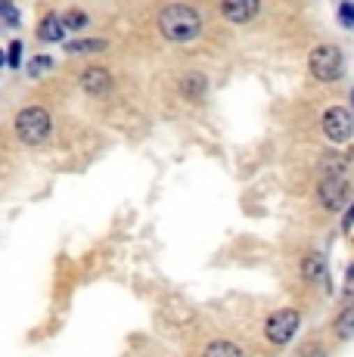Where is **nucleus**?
<instances>
[{"label": "nucleus", "instance_id": "obj_1", "mask_svg": "<svg viewBox=\"0 0 354 357\" xmlns=\"http://www.w3.org/2000/svg\"><path fill=\"white\" fill-rule=\"evenodd\" d=\"M159 31L165 34L174 44H183V40L199 38L202 31V16L187 3H171L159 13Z\"/></svg>", "mask_w": 354, "mask_h": 357}, {"label": "nucleus", "instance_id": "obj_19", "mask_svg": "<svg viewBox=\"0 0 354 357\" xmlns=\"http://www.w3.org/2000/svg\"><path fill=\"white\" fill-rule=\"evenodd\" d=\"M0 13H3L6 25H10V29H16V25H19V13L13 10V6H3V10H0Z\"/></svg>", "mask_w": 354, "mask_h": 357}, {"label": "nucleus", "instance_id": "obj_17", "mask_svg": "<svg viewBox=\"0 0 354 357\" xmlns=\"http://www.w3.org/2000/svg\"><path fill=\"white\" fill-rule=\"evenodd\" d=\"M339 22H342L345 29H354V3H342V6H339Z\"/></svg>", "mask_w": 354, "mask_h": 357}, {"label": "nucleus", "instance_id": "obj_5", "mask_svg": "<svg viewBox=\"0 0 354 357\" xmlns=\"http://www.w3.org/2000/svg\"><path fill=\"white\" fill-rule=\"evenodd\" d=\"M317 196H320V205H323V208H330V211L345 208V202L351 199L348 177H323L317 187Z\"/></svg>", "mask_w": 354, "mask_h": 357}, {"label": "nucleus", "instance_id": "obj_10", "mask_svg": "<svg viewBox=\"0 0 354 357\" xmlns=\"http://www.w3.org/2000/svg\"><path fill=\"white\" fill-rule=\"evenodd\" d=\"M206 87H208V81H206V75H199V72L183 75V81H180V93L187 100H199L202 93H206Z\"/></svg>", "mask_w": 354, "mask_h": 357}, {"label": "nucleus", "instance_id": "obj_18", "mask_svg": "<svg viewBox=\"0 0 354 357\" xmlns=\"http://www.w3.org/2000/svg\"><path fill=\"white\" fill-rule=\"evenodd\" d=\"M19 63H22V44H19V40H13V44H10V56H6V66L19 68Z\"/></svg>", "mask_w": 354, "mask_h": 357}, {"label": "nucleus", "instance_id": "obj_8", "mask_svg": "<svg viewBox=\"0 0 354 357\" xmlns=\"http://www.w3.org/2000/svg\"><path fill=\"white\" fill-rule=\"evenodd\" d=\"M63 34H66L63 16H56V13H50V16H44V19H40L38 38L44 40V44H53V40H63Z\"/></svg>", "mask_w": 354, "mask_h": 357}, {"label": "nucleus", "instance_id": "obj_7", "mask_svg": "<svg viewBox=\"0 0 354 357\" xmlns=\"http://www.w3.org/2000/svg\"><path fill=\"white\" fill-rule=\"evenodd\" d=\"M81 87H84L87 93H93V97H103V93H109V87H112V78H109L106 68L91 66L81 72Z\"/></svg>", "mask_w": 354, "mask_h": 357}, {"label": "nucleus", "instance_id": "obj_13", "mask_svg": "<svg viewBox=\"0 0 354 357\" xmlns=\"http://www.w3.org/2000/svg\"><path fill=\"white\" fill-rule=\"evenodd\" d=\"M66 50L69 53H100V50H106V40H72V44H66Z\"/></svg>", "mask_w": 354, "mask_h": 357}, {"label": "nucleus", "instance_id": "obj_20", "mask_svg": "<svg viewBox=\"0 0 354 357\" xmlns=\"http://www.w3.org/2000/svg\"><path fill=\"white\" fill-rule=\"evenodd\" d=\"M351 106H354V93H351Z\"/></svg>", "mask_w": 354, "mask_h": 357}, {"label": "nucleus", "instance_id": "obj_12", "mask_svg": "<svg viewBox=\"0 0 354 357\" xmlns=\"http://www.w3.org/2000/svg\"><path fill=\"white\" fill-rule=\"evenodd\" d=\"M202 357H246V354H243V348L233 345V342H212V345L202 351Z\"/></svg>", "mask_w": 354, "mask_h": 357}, {"label": "nucleus", "instance_id": "obj_9", "mask_svg": "<svg viewBox=\"0 0 354 357\" xmlns=\"http://www.w3.org/2000/svg\"><path fill=\"white\" fill-rule=\"evenodd\" d=\"M255 13H258V3H249V0H243V3H221V16L230 19V22H249Z\"/></svg>", "mask_w": 354, "mask_h": 357}, {"label": "nucleus", "instance_id": "obj_4", "mask_svg": "<svg viewBox=\"0 0 354 357\" xmlns=\"http://www.w3.org/2000/svg\"><path fill=\"white\" fill-rule=\"evenodd\" d=\"M302 326V317L292 307H283V311H274L268 317V326H264V335H268L270 345H289L292 335Z\"/></svg>", "mask_w": 354, "mask_h": 357}, {"label": "nucleus", "instance_id": "obj_15", "mask_svg": "<svg viewBox=\"0 0 354 357\" xmlns=\"http://www.w3.org/2000/svg\"><path fill=\"white\" fill-rule=\"evenodd\" d=\"M336 333H339V339H351V335H354V305L342 314V317H339Z\"/></svg>", "mask_w": 354, "mask_h": 357}, {"label": "nucleus", "instance_id": "obj_2", "mask_svg": "<svg viewBox=\"0 0 354 357\" xmlns=\"http://www.w3.org/2000/svg\"><path fill=\"white\" fill-rule=\"evenodd\" d=\"M53 130V121H50V112L40 106H29L16 115V134L19 140L25 143H44Z\"/></svg>", "mask_w": 354, "mask_h": 357}, {"label": "nucleus", "instance_id": "obj_6", "mask_svg": "<svg viewBox=\"0 0 354 357\" xmlns=\"http://www.w3.org/2000/svg\"><path fill=\"white\" fill-rule=\"evenodd\" d=\"M323 134L330 137L332 143H345V140H351V134H354V119H351L348 109L332 106L330 112L323 115Z\"/></svg>", "mask_w": 354, "mask_h": 357}, {"label": "nucleus", "instance_id": "obj_3", "mask_svg": "<svg viewBox=\"0 0 354 357\" xmlns=\"http://www.w3.org/2000/svg\"><path fill=\"white\" fill-rule=\"evenodd\" d=\"M308 66L317 81H336L342 75V50L336 44H320L311 50Z\"/></svg>", "mask_w": 354, "mask_h": 357}, {"label": "nucleus", "instance_id": "obj_14", "mask_svg": "<svg viewBox=\"0 0 354 357\" xmlns=\"http://www.w3.org/2000/svg\"><path fill=\"white\" fill-rule=\"evenodd\" d=\"M63 25H66V31H81L87 25V13L84 10H69V13H63Z\"/></svg>", "mask_w": 354, "mask_h": 357}, {"label": "nucleus", "instance_id": "obj_11", "mask_svg": "<svg viewBox=\"0 0 354 357\" xmlns=\"http://www.w3.org/2000/svg\"><path fill=\"white\" fill-rule=\"evenodd\" d=\"M302 277L308 283H320L326 277V264H323V255H305L302 261Z\"/></svg>", "mask_w": 354, "mask_h": 357}, {"label": "nucleus", "instance_id": "obj_16", "mask_svg": "<svg viewBox=\"0 0 354 357\" xmlns=\"http://www.w3.org/2000/svg\"><path fill=\"white\" fill-rule=\"evenodd\" d=\"M50 68H53V59L50 56H35L29 63V78H40V75L50 72Z\"/></svg>", "mask_w": 354, "mask_h": 357}]
</instances>
